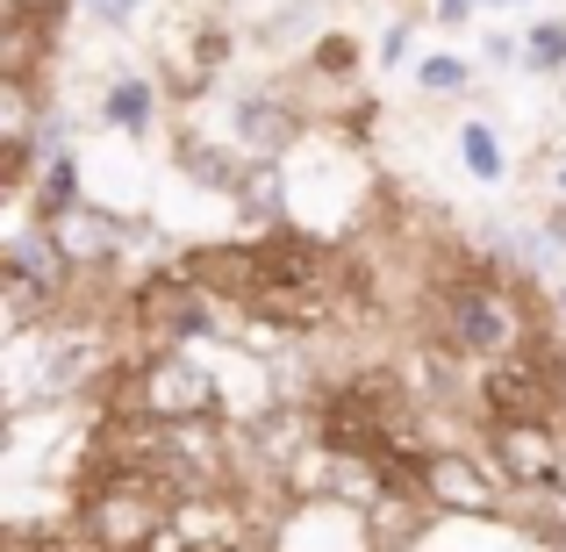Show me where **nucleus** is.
<instances>
[{"label": "nucleus", "mask_w": 566, "mask_h": 552, "mask_svg": "<svg viewBox=\"0 0 566 552\" xmlns=\"http://www.w3.org/2000/svg\"><path fill=\"white\" fill-rule=\"evenodd\" d=\"M430 345H444L459 366H495L510 360L516 345H531V337L545 331L538 316H531L524 288H516L510 273H495V265H444L438 288H430Z\"/></svg>", "instance_id": "nucleus-1"}, {"label": "nucleus", "mask_w": 566, "mask_h": 552, "mask_svg": "<svg viewBox=\"0 0 566 552\" xmlns=\"http://www.w3.org/2000/svg\"><path fill=\"white\" fill-rule=\"evenodd\" d=\"M473 395H481L488 424H553L566 409V345L553 331H538L531 345H516L510 360L481 366Z\"/></svg>", "instance_id": "nucleus-2"}, {"label": "nucleus", "mask_w": 566, "mask_h": 552, "mask_svg": "<svg viewBox=\"0 0 566 552\" xmlns=\"http://www.w3.org/2000/svg\"><path fill=\"white\" fill-rule=\"evenodd\" d=\"M115 409H144L166 416V424H222L230 395H222V373L187 345H158L151 360L129 366V387L115 395Z\"/></svg>", "instance_id": "nucleus-3"}, {"label": "nucleus", "mask_w": 566, "mask_h": 552, "mask_svg": "<svg viewBox=\"0 0 566 552\" xmlns=\"http://www.w3.org/2000/svg\"><path fill=\"white\" fill-rule=\"evenodd\" d=\"M488 467L502 473V488L553 496L566 488V445L553 424H488Z\"/></svg>", "instance_id": "nucleus-4"}, {"label": "nucleus", "mask_w": 566, "mask_h": 552, "mask_svg": "<svg viewBox=\"0 0 566 552\" xmlns=\"http://www.w3.org/2000/svg\"><path fill=\"white\" fill-rule=\"evenodd\" d=\"M502 473L488 467V459L459 452V445H444V452L423 459V502L430 510H459V517H502Z\"/></svg>", "instance_id": "nucleus-5"}, {"label": "nucleus", "mask_w": 566, "mask_h": 552, "mask_svg": "<svg viewBox=\"0 0 566 552\" xmlns=\"http://www.w3.org/2000/svg\"><path fill=\"white\" fill-rule=\"evenodd\" d=\"M230 144L251 166H280L302 144V108H287V94H237L230 101Z\"/></svg>", "instance_id": "nucleus-6"}, {"label": "nucleus", "mask_w": 566, "mask_h": 552, "mask_svg": "<svg viewBox=\"0 0 566 552\" xmlns=\"http://www.w3.org/2000/svg\"><path fill=\"white\" fill-rule=\"evenodd\" d=\"M43 230L57 237V251L72 259V273H101V265L123 259V216H115V208H101V201H80L72 216L43 222Z\"/></svg>", "instance_id": "nucleus-7"}, {"label": "nucleus", "mask_w": 566, "mask_h": 552, "mask_svg": "<svg viewBox=\"0 0 566 552\" xmlns=\"http://www.w3.org/2000/svg\"><path fill=\"white\" fill-rule=\"evenodd\" d=\"M101 123L123 129V137H151V129H158V80H144V72L108 80V94H101Z\"/></svg>", "instance_id": "nucleus-8"}, {"label": "nucleus", "mask_w": 566, "mask_h": 552, "mask_svg": "<svg viewBox=\"0 0 566 552\" xmlns=\"http://www.w3.org/2000/svg\"><path fill=\"white\" fill-rule=\"evenodd\" d=\"M86 201V187H80V152H51L43 158V173H36V222H57V216H72V208Z\"/></svg>", "instance_id": "nucleus-9"}, {"label": "nucleus", "mask_w": 566, "mask_h": 552, "mask_svg": "<svg viewBox=\"0 0 566 552\" xmlns=\"http://www.w3.org/2000/svg\"><path fill=\"white\" fill-rule=\"evenodd\" d=\"M459 166H467L481 187H502V180H510V158H502V137H495L488 123H459Z\"/></svg>", "instance_id": "nucleus-10"}, {"label": "nucleus", "mask_w": 566, "mask_h": 552, "mask_svg": "<svg viewBox=\"0 0 566 552\" xmlns=\"http://www.w3.org/2000/svg\"><path fill=\"white\" fill-rule=\"evenodd\" d=\"M524 72H538V80H553V72H566V22H531L524 29Z\"/></svg>", "instance_id": "nucleus-11"}, {"label": "nucleus", "mask_w": 566, "mask_h": 552, "mask_svg": "<svg viewBox=\"0 0 566 552\" xmlns=\"http://www.w3.org/2000/svg\"><path fill=\"white\" fill-rule=\"evenodd\" d=\"M416 86H423L430 101H459L473 86V65L459 51H438V58H423V65H416Z\"/></svg>", "instance_id": "nucleus-12"}, {"label": "nucleus", "mask_w": 566, "mask_h": 552, "mask_svg": "<svg viewBox=\"0 0 566 552\" xmlns=\"http://www.w3.org/2000/svg\"><path fill=\"white\" fill-rule=\"evenodd\" d=\"M308 65H316L323 80H337V72H359V37H352V29H323Z\"/></svg>", "instance_id": "nucleus-13"}, {"label": "nucleus", "mask_w": 566, "mask_h": 552, "mask_svg": "<svg viewBox=\"0 0 566 552\" xmlns=\"http://www.w3.org/2000/svg\"><path fill=\"white\" fill-rule=\"evenodd\" d=\"M473 8H488V0H430V14H438V29H467Z\"/></svg>", "instance_id": "nucleus-14"}, {"label": "nucleus", "mask_w": 566, "mask_h": 552, "mask_svg": "<svg viewBox=\"0 0 566 552\" xmlns=\"http://www.w3.org/2000/svg\"><path fill=\"white\" fill-rule=\"evenodd\" d=\"M409 43H416V29H409V22H395V29L380 37V65H401V58H409Z\"/></svg>", "instance_id": "nucleus-15"}, {"label": "nucleus", "mask_w": 566, "mask_h": 552, "mask_svg": "<svg viewBox=\"0 0 566 552\" xmlns=\"http://www.w3.org/2000/svg\"><path fill=\"white\" fill-rule=\"evenodd\" d=\"M137 8H144V0H94V14L108 29H129V22H137Z\"/></svg>", "instance_id": "nucleus-16"}, {"label": "nucleus", "mask_w": 566, "mask_h": 552, "mask_svg": "<svg viewBox=\"0 0 566 552\" xmlns=\"http://www.w3.org/2000/svg\"><path fill=\"white\" fill-rule=\"evenodd\" d=\"M488 8H524V0H488Z\"/></svg>", "instance_id": "nucleus-17"}]
</instances>
